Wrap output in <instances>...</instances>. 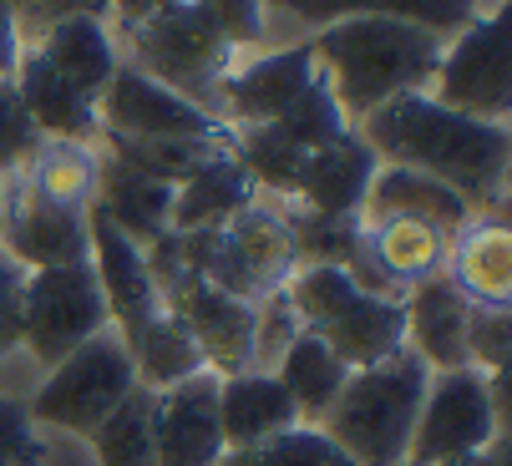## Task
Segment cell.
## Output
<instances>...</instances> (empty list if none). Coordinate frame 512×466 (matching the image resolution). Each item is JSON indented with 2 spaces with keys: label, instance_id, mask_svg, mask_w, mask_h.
Listing matches in <instances>:
<instances>
[{
  "label": "cell",
  "instance_id": "8992f818",
  "mask_svg": "<svg viewBox=\"0 0 512 466\" xmlns=\"http://www.w3.org/2000/svg\"><path fill=\"white\" fill-rule=\"evenodd\" d=\"M117 56L127 66H137L142 76L163 82L168 92L188 97L208 117L218 107L224 76L239 61L229 51V41L213 31V21H208V11L198 6V0H173V6H163L153 21H142L137 31L117 36Z\"/></svg>",
  "mask_w": 512,
  "mask_h": 466
},
{
  "label": "cell",
  "instance_id": "7a4b0ae2",
  "mask_svg": "<svg viewBox=\"0 0 512 466\" xmlns=\"http://www.w3.org/2000/svg\"><path fill=\"white\" fill-rule=\"evenodd\" d=\"M442 46L447 36L411 21H386V16L330 21L310 36L315 71L325 76V87L350 127L406 92H426L436 61H442Z\"/></svg>",
  "mask_w": 512,
  "mask_h": 466
},
{
  "label": "cell",
  "instance_id": "44dd1931",
  "mask_svg": "<svg viewBox=\"0 0 512 466\" xmlns=\"http://www.w3.org/2000/svg\"><path fill=\"white\" fill-rule=\"evenodd\" d=\"M249 203H259L254 178L244 173V163L234 158V147L213 152L208 163H198L178 188H173V233H198V228H224L234 213H244Z\"/></svg>",
  "mask_w": 512,
  "mask_h": 466
},
{
  "label": "cell",
  "instance_id": "603a6c76",
  "mask_svg": "<svg viewBox=\"0 0 512 466\" xmlns=\"http://www.w3.org/2000/svg\"><path fill=\"white\" fill-rule=\"evenodd\" d=\"M92 203L107 213L112 228L127 233L137 249H148V244L163 239V233H173L168 228V218H173V188L158 183V178H148V173H137V168H127L122 158H112V152H102V173H97V198Z\"/></svg>",
  "mask_w": 512,
  "mask_h": 466
},
{
  "label": "cell",
  "instance_id": "f35d334b",
  "mask_svg": "<svg viewBox=\"0 0 512 466\" xmlns=\"http://www.w3.org/2000/svg\"><path fill=\"white\" fill-rule=\"evenodd\" d=\"M26 51V36H21V16L11 0H0V82H11L16 76V61Z\"/></svg>",
  "mask_w": 512,
  "mask_h": 466
},
{
  "label": "cell",
  "instance_id": "4316f807",
  "mask_svg": "<svg viewBox=\"0 0 512 466\" xmlns=\"http://www.w3.org/2000/svg\"><path fill=\"white\" fill-rule=\"evenodd\" d=\"M274 380L284 385V396L295 401L300 421L305 426H320V416L335 406V396L345 391V380H350V365L325 350L315 335H300L295 345L284 350V360L274 365Z\"/></svg>",
  "mask_w": 512,
  "mask_h": 466
},
{
  "label": "cell",
  "instance_id": "d6986e66",
  "mask_svg": "<svg viewBox=\"0 0 512 466\" xmlns=\"http://www.w3.org/2000/svg\"><path fill=\"white\" fill-rule=\"evenodd\" d=\"M26 46L61 76V82L77 87L87 102H102V92H107V82H112V71L122 66L107 21H92V16L51 21V26H41Z\"/></svg>",
  "mask_w": 512,
  "mask_h": 466
},
{
  "label": "cell",
  "instance_id": "8d00e7d4",
  "mask_svg": "<svg viewBox=\"0 0 512 466\" xmlns=\"http://www.w3.org/2000/svg\"><path fill=\"white\" fill-rule=\"evenodd\" d=\"M0 466H46V436L31 426L26 401L0 391Z\"/></svg>",
  "mask_w": 512,
  "mask_h": 466
},
{
  "label": "cell",
  "instance_id": "d590c367",
  "mask_svg": "<svg viewBox=\"0 0 512 466\" xmlns=\"http://www.w3.org/2000/svg\"><path fill=\"white\" fill-rule=\"evenodd\" d=\"M41 142H46V137H41L36 122L26 117L16 87H11V82H0V178L21 173V168L36 158V147H41Z\"/></svg>",
  "mask_w": 512,
  "mask_h": 466
},
{
  "label": "cell",
  "instance_id": "6da1fadb",
  "mask_svg": "<svg viewBox=\"0 0 512 466\" xmlns=\"http://www.w3.org/2000/svg\"><path fill=\"white\" fill-rule=\"evenodd\" d=\"M355 132L376 152V163L416 168L462 193L477 218L507 223V158H512L507 122H477L431 102L426 92H406L376 107L371 117H360Z\"/></svg>",
  "mask_w": 512,
  "mask_h": 466
},
{
  "label": "cell",
  "instance_id": "e0dca14e",
  "mask_svg": "<svg viewBox=\"0 0 512 466\" xmlns=\"http://www.w3.org/2000/svg\"><path fill=\"white\" fill-rule=\"evenodd\" d=\"M376 168H381V163H376V152L365 147L360 132L350 127L335 147L310 152V158H305L289 208H305V213H320V218H360Z\"/></svg>",
  "mask_w": 512,
  "mask_h": 466
},
{
  "label": "cell",
  "instance_id": "ac0fdd59",
  "mask_svg": "<svg viewBox=\"0 0 512 466\" xmlns=\"http://www.w3.org/2000/svg\"><path fill=\"white\" fill-rule=\"evenodd\" d=\"M269 21L284 16L300 31H320L330 21H350V16H386V21H411L426 26L436 36H457L472 16H482L477 0H264Z\"/></svg>",
  "mask_w": 512,
  "mask_h": 466
},
{
  "label": "cell",
  "instance_id": "7402d4cb",
  "mask_svg": "<svg viewBox=\"0 0 512 466\" xmlns=\"http://www.w3.org/2000/svg\"><path fill=\"white\" fill-rule=\"evenodd\" d=\"M360 239L371 264L406 294L411 284H426L436 274H447L452 233L416 223V218H360Z\"/></svg>",
  "mask_w": 512,
  "mask_h": 466
},
{
  "label": "cell",
  "instance_id": "b9f144b4",
  "mask_svg": "<svg viewBox=\"0 0 512 466\" xmlns=\"http://www.w3.org/2000/svg\"><path fill=\"white\" fill-rule=\"evenodd\" d=\"M477 6H482V11H492V6H507V0H477Z\"/></svg>",
  "mask_w": 512,
  "mask_h": 466
},
{
  "label": "cell",
  "instance_id": "ffe728a7",
  "mask_svg": "<svg viewBox=\"0 0 512 466\" xmlns=\"http://www.w3.org/2000/svg\"><path fill=\"white\" fill-rule=\"evenodd\" d=\"M218 426H224V451H249L300 426V411L269 370H239L218 380Z\"/></svg>",
  "mask_w": 512,
  "mask_h": 466
},
{
  "label": "cell",
  "instance_id": "7c38bea8",
  "mask_svg": "<svg viewBox=\"0 0 512 466\" xmlns=\"http://www.w3.org/2000/svg\"><path fill=\"white\" fill-rule=\"evenodd\" d=\"M97 137H132V142H188V137H213L229 132L208 112H198L188 97L168 92L163 82L142 76L137 66H117L112 82L97 102Z\"/></svg>",
  "mask_w": 512,
  "mask_h": 466
},
{
  "label": "cell",
  "instance_id": "ba28073f",
  "mask_svg": "<svg viewBox=\"0 0 512 466\" xmlns=\"http://www.w3.org/2000/svg\"><path fill=\"white\" fill-rule=\"evenodd\" d=\"M497 436H507V370L502 375H482L472 365L436 370L426 380L406 466H447L487 451Z\"/></svg>",
  "mask_w": 512,
  "mask_h": 466
},
{
  "label": "cell",
  "instance_id": "74e56055",
  "mask_svg": "<svg viewBox=\"0 0 512 466\" xmlns=\"http://www.w3.org/2000/svg\"><path fill=\"white\" fill-rule=\"evenodd\" d=\"M21 294H26V269L0 249V365L21 355Z\"/></svg>",
  "mask_w": 512,
  "mask_h": 466
},
{
  "label": "cell",
  "instance_id": "5bb4252c",
  "mask_svg": "<svg viewBox=\"0 0 512 466\" xmlns=\"http://www.w3.org/2000/svg\"><path fill=\"white\" fill-rule=\"evenodd\" d=\"M87 239H92V274H97V289L107 299V320L112 330L122 335V345L132 350V340L148 330V320L158 315V279L148 269V254H142L122 228L107 223V213L92 203L87 208Z\"/></svg>",
  "mask_w": 512,
  "mask_h": 466
},
{
  "label": "cell",
  "instance_id": "d6a6232c",
  "mask_svg": "<svg viewBox=\"0 0 512 466\" xmlns=\"http://www.w3.org/2000/svg\"><path fill=\"white\" fill-rule=\"evenodd\" d=\"M198 6L208 11L213 31L229 41V51L239 61L269 51V11H264V0H198Z\"/></svg>",
  "mask_w": 512,
  "mask_h": 466
},
{
  "label": "cell",
  "instance_id": "7bdbcfd3",
  "mask_svg": "<svg viewBox=\"0 0 512 466\" xmlns=\"http://www.w3.org/2000/svg\"><path fill=\"white\" fill-rule=\"evenodd\" d=\"M0 203H6V178H0Z\"/></svg>",
  "mask_w": 512,
  "mask_h": 466
},
{
  "label": "cell",
  "instance_id": "52a82bcc",
  "mask_svg": "<svg viewBox=\"0 0 512 466\" xmlns=\"http://www.w3.org/2000/svg\"><path fill=\"white\" fill-rule=\"evenodd\" d=\"M132 385H137L132 350L122 345L117 330H102L82 350H71L61 365H51L41 375V385L21 401H26V416H31L36 431L87 441L127 401Z\"/></svg>",
  "mask_w": 512,
  "mask_h": 466
},
{
  "label": "cell",
  "instance_id": "277c9868",
  "mask_svg": "<svg viewBox=\"0 0 512 466\" xmlns=\"http://www.w3.org/2000/svg\"><path fill=\"white\" fill-rule=\"evenodd\" d=\"M284 299L295 309L305 335H315L325 350H335L350 370L381 365L396 350H406V315L401 299L360 289L335 264H300L284 284Z\"/></svg>",
  "mask_w": 512,
  "mask_h": 466
},
{
  "label": "cell",
  "instance_id": "9a60e30c",
  "mask_svg": "<svg viewBox=\"0 0 512 466\" xmlns=\"http://www.w3.org/2000/svg\"><path fill=\"white\" fill-rule=\"evenodd\" d=\"M158 466H224V426H218V375L198 370L168 391H153Z\"/></svg>",
  "mask_w": 512,
  "mask_h": 466
},
{
  "label": "cell",
  "instance_id": "83f0119b",
  "mask_svg": "<svg viewBox=\"0 0 512 466\" xmlns=\"http://www.w3.org/2000/svg\"><path fill=\"white\" fill-rule=\"evenodd\" d=\"M97 173H102L97 142H66V137H46L36 147V158L21 168V178L36 193H46L51 203H66V208H92Z\"/></svg>",
  "mask_w": 512,
  "mask_h": 466
},
{
  "label": "cell",
  "instance_id": "3957f363",
  "mask_svg": "<svg viewBox=\"0 0 512 466\" xmlns=\"http://www.w3.org/2000/svg\"><path fill=\"white\" fill-rule=\"evenodd\" d=\"M426 380H431V370L411 350H396L381 365L350 370L345 391L320 416V431L355 466H406L411 431H416V416L426 401Z\"/></svg>",
  "mask_w": 512,
  "mask_h": 466
},
{
  "label": "cell",
  "instance_id": "484cf974",
  "mask_svg": "<svg viewBox=\"0 0 512 466\" xmlns=\"http://www.w3.org/2000/svg\"><path fill=\"white\" fill-rule=\"evenodd\" d=\"M447 279L482 309H507L512 304V239H507V223L477 218L467 223L452 254H447Z\"/></svg>",
  "mask_w": 512,
  "mask_h": 466
},
{
  "label": "cell",
  "instance_id": "e575fe53",
  "mask_svg": "<svg viewBox=\"0 0 512 466\" xmlns=\"http://www.w3.org/2000/svg\"><path fill=\"white\" fill-rule=\"evenodd\" d=\"M512 355V309H482L472 304V325H467V365L482 375H502Z\"/></svg>",
  "mask_w": 512,
  "mask_h": 466
},
{
  "label": "cell",
  "instance_id": "5b68a950",
  "mask_svg": "<svg viewBox=\"0 0 512 466\" xmlns=\"http://www.w3.org/2000/svg\"><path fill=\"white\" fill-rule=\"evenodd\" d=\"M178 259L203 274L208 284H218L224 294L259 304L269 294H279L289 284V274L300 269V249L289 218L279 203L259 198L244 213H234L224 228H198V233H173Z\"/></svg>",
  "mask_w": 512,
  "mask_h": 466
},
{
  "label": "cell",
  "instance_id": "cb8c5ba5",
  "mask_svg": "<svg viewBox=\"0 0 512 466\" xmlns=\"http://www.w3.org/2000/svg\"><path fill=\"white\" fill-rule=\"evenodd\" d=\"M360 218H416V223H431V228L452 233V239L467 223H477L467 198L452 193L447 183H436V178H426L416 168H386V163L371 178V193H365Z\"/></svg>",
  "mask_w": 512,
  "mask_h": 466
},
{
  "label": "cell",
  "instance_id": "1f68e13d",
  "mask_svg": "<svg viewBox=\"0 0 512 466\" xmlns=\"http://www.w3.org/2000/svg\"><path fill=\"white\" fill-rule=\"evenodd\" d=\"M224 466H355V461L320 426L300 421V426H289V431H279V436H269L249 451H229Z\"/></svg>",
  "mask_w": 512,
  "mask_h": 466
},
{
  "label": "cell",
  "instance_id": "30bf717a",
  "mask_svg": "<svg viewBox=\"0 0 512 466\" xmlns=\"http://www.w3.org/2000/svg\"><path fill=\"white\" fill-rule=\"evenodd\" d=\"M426 97L462 112V117H477V122H507L512 117L507 6H492V11L472 16L457 36H447Z\"/></svg>",
  "mask_w": 512,
  "mask_h": 466
},
{
  "label": "cell",
  "instance_id": "f546056e",
  "mask_svg": "<svg viewBox=\"0 0 512 466\" xmlns=\"http://www.w3.org/2000/svg\"><path fill=\"white\" fill-rule=\"evenodd\" d=\"M132 365H137V385H148V391H168V385L208 370L198 345L183 335V325L173 315H163V309L148 320V330L132 340Z\"/></svg>",
  "mask_w": 512,
  "mask_h": 466
},
{
  "label": "cell",
  "instance_id": "4dcf8cb0",
  "mask_svg": "<svg viewBox=\"0 0 512 466\" xmlns=\"http://www.w3.org/2000/svg\"><path fill=\"white\" fill-rule=\"evenodd\" d=\"M269 132L310 158V152L335 147V142L350 132V122H345V112L335 107V97H330V87H325V76H315V82H310L295 102H289L274 122H269Z\"/></svg>",
  "mask_w": 512,
  "mask_h": 466
},
{
  "label": "cell",
  "instance_id": "ab89813d",
  "mask_svg": "<svg viewBox=\"0 0 512 466\" xmlns=\"http://www.w3.org/2000/svg\"><path fill=\"white\" fill-rule=\"evenodd\" d=\"M447 466H507V436H497L487 451H477V456H462V461H447Z\"/></svg>",
  "mask_w": 512,
  "mask_h": 466
},
{
  "label": "cell",
  "instance_id": "836d02e7",
  "mask_svg": "<svg viewBox=\"0 0 512 466\" xmlns=\"http://www.w3.org/2000/svg\"><path fill=\"white\" fill-rule=\"evenodd\" d=\"M300 335H305V330H300V320H295V309H289L284 289H279V294H269V299H259V304H254L249 370H269V375H274V365L284 360V350L295 345Z\"/></svg>",
  "mask_w": 512,
  "mask_h": 466
},
{
  "label": "cell",
  "instance_id": "60d3db41",
  "mask_svg": "<svg viewBox=\"0 0 512 466\" xmlns=\"http://www.w3.org/2000/svg\"><path fill=\"white\" fill-rule=\"evenodd\" d=\"M11 6H16V16H26V11L36 6V0H11Z\"/></svg>",
  "mask_w": 512,
  "mask_h": 466
},
{
  "label": "cell",
  "instance_id": "2e32d148",
  "mask_svg": "<svg viewBox=\"0 0 512 466\" xmlns=\"http://www.w3.org/2000/svg\"><path fill=\"white\" fill-rule=\"evenodd\" d=\"M406 315V350L436 375V370H462L467 365V325H472V299L436 274L426 284H411L401 294Z\"/></svg>",
  "mask_w": 512,
  "mask_h": 466
},
{
  "label": "cell",
  "instance_id": "d4e9b609",
  "mask_svg": "<svg viewBox=\"0 0 512 466\" xmlns=\"http://www.w3.org/2000/svg\"><path fill=\"white\" fill-rule=\"evenodd\" d=\"M11 87L26 107V117L36 122L41 137H66V142H97V102H87L71 82H61V76L26 46L21 61H16V76Z\"/></svg>",
  "mask_w": 512,
  "mask_h": 466
},
{
  "label": "cell",
  "instance_id": "f1b7e54d",
  "mask_svg": "<svg viewBox=\"0 0 512 466\" xmlns=\"http://www.w3.org/2000/svg\"><path fill=\"white\" fill-rule=\"evenodd\" d=\"M158 396L148 385H132L127 401L87 436L92 466H158V436H153Z\"/></svg>",
  "mask_w": 512,
  "mask_h": 466
},
{
  "label": "cell",
  "instance_id": "4fadbf2b",
  "mask_svg": "<svg viewBox=\"0 0 512 466\" xmlns=\"http://www.w3.org/2000/svg\"><path fill=\"white\" fill-rule=\"evenodd\" d=\"M315 51H310V36L305 41H284L274 51H259V56H244L234 61V71L224 76L218 87V107H213V122L218 127H269L289 102H295L310 82H315Z\"/></svg>",
  "mask_w": 512,
  "mask_h": 466
},
{
  "label": "cell",
  "instance_id": "9c48e42d",
  "mask_svg": "<svg viewBox=\"0 0 512 466\" xmlns=\"http://www.w3.org/2000/svg\"><path fill=\"white\" fill-rule=\"evenodd\" d=\"M102 330H112V320H107V299L97 289L92 264L26 274V294H21V355L41 375L51 365H61L71 350H82Z\"/></svg>",
  "mask_w": 512,
  "mask_h": 466
},
{
  "label": "cell",
  "instance_id": "8fae6325",
  "mask_svg": "<svg viewBox=\"0 0 512 466\" xmlns=\"http://www.w3.org/2000/svg\"><path fill=\"white\" fill-rule=\"evenodd\" d=\"M0 249H6L26 274L87 264L92 259L87 208L51 203L21 173H11L6 178V203H0Z\"/></svg>",
  "mask_w": 512,
  "mask_h": 466
}]
</instances>
